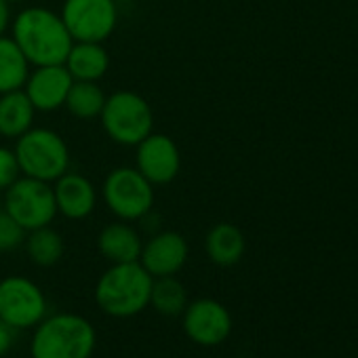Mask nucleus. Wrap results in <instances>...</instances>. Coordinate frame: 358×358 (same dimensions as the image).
I'll use <instances>...</instances> for the list:
<instances>
[{
    "label": "nucleus",
    "instance_id": "nucleus-28",
    "mask_svg": "<svg viewBox=\"0 0 358 358\" xmlns=\"http://www.w3.org/2000/svg\"><path fill=\"white\" fill-rule=\"evenodd\" d=\"M114 3H129V0H114Z\"/></svg>",
    "mask_w": 358,
    "mask_h": 358
},
{
    "label": "nucleus",
    "instance_id": "nucleus-16",
    "mask_svg": "<svg viewBox=\"0 0 358 358\" xmlns=\"http://www.w3.org/2000/svg\"><path fill=\"white\" fill-rule=\"evenodd\" d=\"M205 249L213 264L228 268L238 264L245 255V236L232 224H217L209 230L205 238Z\"/></svg>",
    "mask_w": 358,
    "mask_h": 358
},
{
    "label": "nucleus",
    "instance_id": "nucleus-13",
    "mask_svg": "<svg viewBox=\"0 0 358 358\" xmlns=\"http://www.w3.org/2000/svg\"><path fill=\"white\" fill-rule=\"evenodd\" d=\"M74 78L64 64L59 66H38V70L26 80V95L34 110L53 112L66 103L68 91Z\"/></svg>",
    "mask_w": 358,
    "mask_h": 358
},
{
    "label": "nucleus",
    "instance_id": "nucleus-25",
    "mask_svg": "<svg viewBox=\"0 0 358 358\" xmlns=\"http://www.w3.org/2000/svg\"><path fill=\"white\" fill-rule=\"evenodd\" d=\"M15 339H17V329L0 320V356H7L13 350Z\"/></svg>",
    "mask_w": 358,
    "mask_h": 358
},
{
    "label": "nucleus",
    "instance_id": "nucleus-1",
    "mask_svg": "<svg viewBox=\"0 0 358 358\" xmlns=\"http://www.w3.org/2000/svg\"><path fill=\"white\" fill-rule=\"evenodd\" d=\"M13 41L34 66H59L74 45L62 15L43 7L22 11L13 22Z\"/></svg>",
    "mask_w": 358,
    "mask_h": 358
},
{
    "label": "nucleus",
    "instance_id": "nucleus-19",
    "mask_svg": "<svg viewBox=\"0 0 358 358\" xmlns=\"http://www.w3.org/2000/svg\"><path fill=\"white\" fill-rule=\"evenodd\" d=\"M30 62L13 38L0 36V95L17 91L28 80Z\"/></svg>",
    "mask_w": 358,
    "mask_h": 358
},
{
    "label": "nucleus",
    "instance_id": "nucleus-21",
    "mask_svg": "<svg viewBox=\"0 0 358 358\" xmlns=\"http://www.w3.org/2000/svg\"><path fill=\"white\" fill-rule=\"evenodd\" d=\"M106 103V95L101 91V87L93 80H76L72 83L68 97H66V108L70 110V114H74L76 118H95L101 114Z\"/></svg>",
    "mask_w": 358,
    "mask_h": 358
},
{
    "label": "nucleus",
    "instance_id": "nucleus-27",
    "mask_svg": "<svg viewBox=\"0 0 358 358\" xmlns=\"http://www.w3.org/2000/svg\"><path fill=\"white\" fill-rule=\"evenodd\" d=\"M5 3H22V0H5Z\"/></svg>",
    "mask_w": 358,
    "mask_h": 358
},
{
    "label": "nucleus",
    "instance_id": "nucleus-12",
    "mask_svg": "<svg viewBox=\"0 0 358 358\" xmlns=\"http://www.w3.org/2000/svg\"><path fill=\"white\" fill-rule=\"evenodd\" d=\"M188 262V243L179 232H160L152 236L139 255V264L152 274V278L175 276Z\"/></svg>",
    "mask_w": 358,
    "mask_h": 358
},
{
    "label": "nucleus",
    "instance_id": "nucleus-20",
    "mask_svg": "<svg viewBox=\"0 0 358 358\" xmlns=\"http://www.w3.org/2000/svg\"><path fill=\"white\" fill-rule=\"evenodd\" d=\"M150 306L162 316H182L188 306V291L175 276H160L152 282Z\"/></svg>",
    "mask_w": 358,
    "mask_h": 358
},
{
    "label": "nucleus",
    "instance_id": "nucleus-7",
    "mask_svg": "<svg viewBox=\"0 0 358 358\" xmlns=\"http://www.w3.org/2000/svg\"><path fill=\"white\" fill-rule=\"evenodd\" d=\"M103 199L120 220H141L154 205V188L137 169H114L103 184Z\"/></svg>",
    "mask_w": 358,
    "mask_h": 358
},
{
    "label": "nucleus",
    "instance_id": "nucleus-18",
    "mask_svg": "<svg viewBox=\"0 0 358 358\" xmlns=\"http://www.w3.org/2000/svg\"><path fill=\"white\" fill-rule=\"evenodd\" d=\"M34 106L24 91H9L0 97V135L20 137L32 129Z\"/></svg>",
    "mask_w": 358,
    "mask_h": 358
},
{
    "label": "nucleus",
    "instance_id": "nucleus-23",
    "mask_svg": "<svg viewBox=\"0 0 358 358\" xmlns=\"http://www.w3.org/2000/svg\"><path fill=\"white\" fill-rule=\"evenodd\" d=\"M24 241L26 230L7 211H0V253L15 251Z\"/></svg>",
    "mask_w": 358,
    "mask_h": 358
},
{
    "label": "nucleus",
    "instance_id": "nucleus-4",
    "mask_svg": "<svg viewBox=\"0 0 358 358\" xmlns=\"http://www.w3.org/2000/svg\"><path fill=\"white\" fill-rule=\"evenodd\" d=\"M15 156L22 173L41 182H55L70 166L68 145L51 129H28L20 135Z\"/></svg>",
    "mask_w": 358,
    "mask_h": 358
},
{
    "label": "nucleus",
    "instance_id": "nucleus-3",
    "mask_svg": "<svg viewBox=\"0 0 358 358\" xmlns=\"http://www.w3.org/2000/svg\"><path fill=\"white\" fill-rule=\"evenodd\" d=\"M152 274L139 264H114L95 285L97 306L112 318H131L150 306Z\"/></svg>",
    "mask_w": 358,
    "mask_h": 358
},
{
    "label": "nucleus",
    "instance_id": "nucleus-15",
    "mask_svg": "<svg viewBox=\"0 0 358 358\" xmlns=\"http://www.w3.org/2000/svg\"><path fill=\"white\" fill-rule=\"evenodd\" d=\"M141 238L135 228L129 224L116 222L110 224L101 230L97 238V249L99 253L110 259L112 264H129V262H139L141 255Z\"/></svg>",
    "mask_w": 358,
    "mask_h": 358
},
{
    "label": "nucleus",
    "instance_id": "nucleus-14",
    "mask_svg": "<svg viewBox=\"0 0 358 358\" xmlns=\"http://www.w3.org/2000/svg\"><path fill=\"white\" fill-rule=\"evenodd\" d=\"M55 182L57 184L53 188V194L59 213H64L70 220H85L87 215L93 213L97 194L87 177L66 171Z\"/></svg>",
    "mask_w": 358,
    "mask_h": 358
},
{
    "label": "nucleus",
    "instance_id": "nucleus-5",
    "mask_svg": "<svg viewBox=\"0 0 358 358\" xmlns=\"http://www.w3.org/2000/svg\"><path fill=\"white\" fill-rule=\"evenodd\" d=\"M99 116L106 133L122 145H137L152 133L154 124L148 101L131 91H118L106 97Z\"/></svg>",
    "mask_w": 358,
    "mask_h": 358
},
{
    "label": "nucleus",
    "instance_id": "nucleus-2",
    "mask_svg": "<svg viewBox=\"0 0 358 358\" xmlns=\"http://www.w3.org/2000/svg\"><path fill=\"white\" fill-rule=\"evenodd\" d=\"M30 341L32 358H91L97 343L95 327L80 314L45 316Z\"/></svg>",
    "mask_w": 358,
    "mask_h": 358
},
{
    "label": "nucleus",
    "instance_id": "nucleus-26",
    "mask_svg": "<svg viewBox=\"0 0 358 358\" xmlns=\"http://www.w3.org/2000/svg\"><path fill=\"white\" fill-rule=\"evenodd\" d=\"M9 20H11L9 3H5V0H0V36H3V32L7 30V26H9Z\"/></svg>",
    "mask_w": 358,
    "mask_h": 358
},
{
    "label": "nucleus",
    "instance_id": "nucleus-6",
    "mask_svg": "<svg viewBox=\"0 0 358 358\" xmlns=\"http://www.w3.org/2000/svg\"><path fill=\"white\" fill-rule=\"evenodd\" d=\"M5 211L24 228H45L57 215V203L49 182L34 177H22L7 188Z\"/></svg>",
    "mask_w": 358,
    "mask_h": 358
},
{
    "label": "nucleus",
    "instance_id": "nucleus-24",
    "mask_svg": "<svg viewBox=\"0 0 358 358\" xmlns=\"http://www.w3.org/2000/svg\"><path fill=\"white\" fill-rule=\"evenodd\" d=\"M20 162L15 152L9 148H0V190H7L20 179Z\"/></svg>",
    "mask_w": 358,
    "mask_h": 358
},
{
    "label": "nucleus",
    "instance_id": "nucleus-22",
    "mask_svg": "<svg viewBox=\"0 0 358 358\" xmlns=\"http://www.w3.org/2000/svg\"><path fill=\"white\" fill-rule=\"evenodd\" d=\"M26 251L36 266L51 268L64 255V238L49 226L36 228V230H30V236L26 241Z\"/></svg>",
    "mask_w": 358,
    "mask_h": 358
},
{
    "label": "nucleus",
    "instance_id": "nucleus-10",
    "mask_svg": "<svg viewBox=\"0 0 358 358\" xmlns=\"http://www.w3.org/2000/svg\"><path fill=\"white\" fill-rule=\"evenodd\" d=\"M186 335L205 348L224 343L232 333V316L224 303L217 299H196L186 306L182 314Z\"/></svg>",
    "mask_w": 358,
    "mask_h": 358
},
{
    "label": "nucleus",
    "instance_id": "nucleus-9",
    "mask_svg": "<svg viewBox=\"0 0 358 358\" xmlns=\"http://www.w3.org/2000/svg\"><path fill=\"white\" fill-rule=\"evenodd\" d=\"M62 20L78 43H103L116 28L118 11L114 0H66Z\"/></svg>",
    "mask_w": 358,
    "mask_h": 358
},
{
    "label": "nucleus",
    "instance_id": "nucleus-17",
    "mask_svg": "<svg viewBox=\"0 0 358 358\" xmlns=\"http://www.w3.org/2000/svg\"><path fill=\"white\" fill-rule=\"evenodd\" d=\"M74 80H97L108 72L110 57L99 43H78L72 45L66 64Z\"/></svg>",
    "mask_w": 358,
    "mask_h": 358
},
{
    "label": "nucleus",
    "instance_id": "nucleus-8",
    "mask_svg": "<svg viewBox=\"0 0 358 358\" xmlns=\"http://www.w3.org/2000/svg\"><path fill=\"white\" fill-rule=\"evenodd\" d=\"M47 316V297L43 289L26 276H7L0 280V320L17 331L36 327Z\"/></svg>",
    "mask_w": 358,
    "mask_h": 358
},
{
    "label": "nucleus",
    "instance_id": "nucleus-11",
    "mask_svg": "<svg viewBox=\"0 0 358 358\" xmlns=\"http://www.w3.org/2000/svg\"><path fill=\"white\" fill-rule=\"evenodd\" d=\"M182 158L175 141L162 133H150L137 143V171L154 184H169L177 177Z\"/></svg>",
    "mask_w": 358,
    "mask_h": 358
}]
</instances>
